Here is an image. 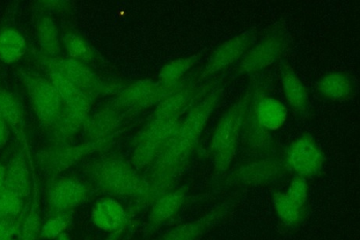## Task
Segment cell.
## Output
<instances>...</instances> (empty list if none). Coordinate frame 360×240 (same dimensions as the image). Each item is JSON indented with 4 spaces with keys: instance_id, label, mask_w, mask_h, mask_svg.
<instances>
[{
    "instance_id": "ffe728a7",
    "label": "cell",
    "mask_w": 360,
    "mask_h": 240,
    "mask_svg": "<svg viewBox=\"0 0 360 240\" xmlns=\"http://www.w3.org/2000/svg\"><path fill=\"white\" fill-rule=\"evenodd\" d=\"M281 82L288 104L298 113H306L308 106L307 91L296 72L286 63L282 65Z\"/></svg>"
},
{
    "instance_id": "f546056e",
    "label": "cell",
    "mask_w": 360,
    "mask_h": 240,
    "mask_svg": "<svg viewBox=\"0 0 360 240\" xmlns=\"http://www.w3.org/2000/svg\"><path fill=\"white\" fill-rule=\"evenodd\" d=\"M24 201L6 187L0 190V222H13L20 214Z\"/></svg>"
},
{
    "instance_id": "8992f818",
    "label": "cell",
    "mask_w": 360,
    "mask_h": 240,
    "mask_svg": "<svg viewBox=\"0 0 360 240\" xmlns=\"http://www.w3.org/2000/svg\"><path fill=\"white\" fill-rule=\"evenodd\" d=\"M37 61L48 72H55L68 80L91 100L108 91V86L82 62L60 56L49 57L41 53L37 56Z\"/></svg>"
},
{
    "instance_id": "ac0fdd59",
    "label": "cell",
    "mask_w": 360,
    "mask_h": 240,
    "mask_svg": "<svg viewBox=\"0 0 360 240\" xmlns=\"http://www.w3.org/2000/svg\"><path fill=\"white\" fill-rule=\"evenodd\" d=\"M128 217L120 203L112 198L99 200L92 212V221L100 229L108 232L121 230Z\"/></svg>"
},
{
    "instance_id": "5bb4252c",
    "label": "cell",
    "mask_w": 360,
    "mask_h": 240,
    "mask_svg": "<svg viewBox=\"0 0 360 240\" xmlns=\"http://www.w3.org/2000/svg\"><path fill=\"white\" fill-rule=\"evenodd\" d=\"M89 113L64 106L51 131L54 144H65L84 129Z\"/></svg>"
},
{
    "instance_id": "2e32d148",
    "label": "cell",
    "mask_w": 360,
    "mask_h": 240,
    "mask_svg": "<svg viewBox=\"0 0 360 240\" xmlns=\"http://www.w3.org/2000/svg\"><path fill=\"white\" fill-rule=\"evenodd\" d=\"M128 113L129 112L122 113L121 109L112 106L103 109L98 113L88 118L84 129L86 135L92 141L104 139L112 135Z\"/></svg>"
},
{
    "instance_id": "1f68e13d",
    "label": "cell",
    "mask_w": 360,
    "mask_h": 240,
    "mask_svg": "<svg viewBox=\"0 0 360 240\" xmlns=\"http://www.w3.org/2000/svg\"><path fill=\"white\" fill-rule=\"evenodd\" d=\"M41 218L37 210L32 209L22 229L20 240H37L40 236Z\"/></svg>"
},
{
    "instance_id": "3957f363",
    "label": "cell",
    "mask_w": 360,
    "mask_h": 240,
    "mask_svg": "<svg viewBox=\"0 0 360 240\" xmlns=\"http://www.w3.org/2000/svg\"><path fill=\"white\" fill-rule=\"evenodd\" d=\"M259 91L257 89L255 91L253 87H249L219 120L210 144L217 171L221 172L229 168L236 154L247 115L255 100L259 96Z\"/></svg>"
},
{
    "instance_id": "52a82bcc",
    "label": "cell",
    "mask_w": 360,
    "mask_h": 240,
    "mask_svg": "<svg viewBox=\"0 0 360 240\" xmlns=\"http://www.w3.org/2000/svg\"><path fill=\"white\" fill-rule=\"evenodd\" d=\"M92 187L77 178H51L46 188V203L50 217L72 213V210L89 199Z\"/></svg>"
},
{
    "instance_id": "44dd1931",
    "label": "cell",
    "mask_w": 360,
    "mask_h": 240,
    "mask_svg": "<svg viewBox=\"0 0 360 240\" xmlns=\"http://www.w3.org/2000/svg\"><path fill=\"white\" fill-rule=\"evenodd\" d=\"M49 81L56 87L64 106L89 113L91 100L68 80L55 72H49Z\"/></svg>"
},
{
    "instance_id": "9c48e42d",
    "label": "cell",
    "mask_w": 360,
    "mask_h": 240,
    "mask_svg": "<svg viewBox=\"0 0 360 240\" xmlns=\"http://www.w3.org/2000/svg\"><path fill=\"white\" fill-rule=\"evenodd\" d=\"M186 85L187 84L182 82L174 84H165L146 80L132 84L124 89L112 106L122 111L134 113L136 110L159 104L161 101Z\"/></svg>"
},
{
    "instance_id": "277c9868",
    "label": "cell",
    "mask_w": 360,
    "mask_h": 240,
    "mask_svg": "<svg viewBox=\"0 0 360 240\" xmlns=\"http://www.w3.org/2000/svg\"><path fill=\"white\" fill-rule=\"evenodd\" d=\"M122 133L117 131L112 135L99 141H88L82 144L70 145L54 144L37 153L35 163L41 171L50 178L58 176L63 172L71 168L82 159L94 152L106 149L116 137Z\"/></svg>"
},
{
    "instance_id": "6da1fadb",
    "label": "cell",
    "mask_w": 360,
    "mask_h": 240,
    "mask_svg": "<svg viewBox=\"0 0 360 240\" xmlns=\"http://www.w3.org/2000/svg\"><path fill=\"white\" fill-rule=\"evenodd\" d=\"M223 91L218 87L211 90L190 109L153 164L148 180L157 198L172 190L176 176L200 141L211 115L222 98Z\"/></svg>"
},
{
    "instance_id": "d590c367",
    "label": "cell",
    "mask_w": 360,
    "mask_h": 240,
    "mask_svg": "<svg viewBox=\"0 0 360 240\" xmlns=\"http://www.w3.org/2000/svg\"><path fill=\"white\" fill-rule=\"evenodd\" d=\"M6 167L0 165V190L5 187Z\"/></svg>"
},
{
    "instance_id": "74e56055",
    "label": "cell",
    "mask_w": 360,
    "mask_h": 240,
    "mask_svg": "<svg viewBox=\"0 0 360 240\" xmlns=\"http://www.w3.org/2000/svg\"><path fill=\"white\" fill-rule=\"evenodd\" d=\"M1 240H14V239H13V236H6V237L2 239Z\"/></svg>"
},
{
    "instance_id": "30bf717a",
    "label": "cell",
    "mask_w": 360,
    "mask_h": 240,
    "mask_svg": "<svg viewBox=\"0 0 360 240\" xmlns=\"http://www.w3.org/2000/svg\"><path fill=\"white\" fill-rule=\"evenodd\" d=\"M24 84L37 118L43 127L50 129L60 116L64 104L49 80L23 74Z\"/></svg>"
},
{
    "instance_id": "d4e9b609",
    "label": "cell",
    "mask_w": 360,
    "mask_h": 240,
    "mask_svg": "<svg viewBox=\"0 0 360 240\" xmlns=\"http://www.w3.org/2000/svg\"><path fill=\"white\" fill-rule=\"evenodd\" d=\"M37 37L41 54L49 57H58L61 53L60 35L55 21L49 17H42L37 26Z\"/></svg>"
},
{
    "instance_id": "e575fe53",
    "label": "cell",
    "mask_w": 360,
    "mask_h": 240,
    "mask_svg": "<svg viewBox=\"0 0 360 240\" xmlns=\"http://www.w3.org/2000/svg\"><path fill=\"white\" fill-rule=\"evenodd\" d=\"M8 137V130L5 120L0 115V149H1L7 141Z\"/></svg>"
},
{
    "instance_id": "484cf974",
    "label": "cell",
    "mask_w": 360,
    "mask_h": 240,
    "mask_svg": "<svg viewBox=\"0 0 360 240\" xmlns=\"http://www.w3.org/2000/svg\"><path fill=\"white\" fill-rule=\"evenodd\" d=\"M0 115L11 127H18L24 120V110L18 99L0 86Z\"/></svg>"
},
{
    "instance_id": "4dcf8cb0",
    "label": "cell",
    "mask_w": 360,
    "mask_h": 240,
    "mask_svg": "<svg viewBox=\"0 0 360 240\" xmlns=\"http://www.w3.org/2000/svg\"><path fill=\"white\" fill-rule=\"evenodd\" d=\"M71 220V213L50 217L43 225L40 232V238L46 239H56L63 234Z\"/></svg>"
},
{
    "instance_id": "7402d4cb",
    "label": "cell",
    "mask_w": 360,
    "mask_h": 240,
    "mask_svg": "<svg viewBox=\"0 0 360 240\" xmlns=\"http://www.w3.org/2000/svg\"><path fill=\"white\" fill-rule=\"evenodd\" d=\"M254 103L249 109L243 129H242V139L250 149L269 151L273 145V138L269 133V130L262 127L257 120L253 108Z\"/></svg>"
},
{
    "instance_id": "f1b7e54d",
    "label": "cell",
    "mask_w": 360,
    "mask_h": 240,
    "mask_svg": "<svg viewBox=\"0 0 360 240\" xmlns=\"http://www.w3.org/2000/svg\"><path fill=\"white\" fill-rule=\"evenodd\" d=\"M63 42L71 59L82 63L89 62L92 60L91 49L82 36L69 32L64 35Z\"/></svg>"
},
{
    "instance_id": "cb8c5ba5",
    "label": "cell",
    "mask_w": 360,
    "mask_h": 240,
    "mask_svg": "<svg viewBox=\"0 0 360 240\" xmlns=\"http://www.w3.org/2000/svg\"><path fill=\"white\" fill-rule=\"evenodd\" d=\"M27 45L24 36L13 28L0 32V61L13 64L22 59L26 53Z\"/></svg>"
},
{
    "instance_id": "8d00e7d4",
    "label": "cell",
    "mask_w": 360,
    "mask_h": 240,
    "mask_svg": "<svg viewBox=\"0 0 360 240\" xmlns=\"http://www.w3.org/2000/svg\"><path fill=\"white\" fill-rule=\"evenodd\" d=\"M56 239L57 240H71L69 236L65 234V232H63L60 236H58Z\"/></svg>"
},
{
    "instance_id": "836d02e7",
    "label": "cell",
    "mask_w": 360,
    "mask_h": 240,
    "mask_svg": "<svg viewBox=\"0 0 360 240\" xmlns=\"http://www.w3.org/2000/svg\"><path fill=\"white\" fill-rule=\"evenodd\" d=\"M14 232H15V227L13 222H0V240L6 236H13Z\"/></svg>"
},
{
    "instance_id": "8fae6325",
    "label": "cell",
    "mask_w": 360,
    "mask_h": 240,
    "mask_svg": "<svg viewBox=\"0 0 360 240\" xmlns=\"http://www.w3.org/2000/svg\"><path fill=\"white\" fill-rule=\"evenodd\" d=\"M255 39V31L249 30L224 42L212 54L198 81H202L237 62L253 45Z\"/></svg>"
},
{
    "instance_id": "7a4b0ae2",
    "label": "cell",
    "mask_w": 360,
    "mask_h": 240,
    "mask_svg": "<svg viewBox=\"0 0 360 240\" xmlns=\"http://www.w3.org/2000/svg\"><path fill=\"white\" fill-rule=\"evenodd\" d=\"M85 172L91 184L103 193L135 199L146 206L155 201L148 179L121 158L98 159L88 165Z\"/></svg>"
},
{
    "instance_id": "d6a6232c",
    "label": "cell",
    "mask_w": 360,
    "mask_h": 240,
    "mask_svg": "<svg viewBox=\"0 0 360 240\" xmlns=\"http://www.w3.org/2000/svg\"><path fill=\"white\" fill-rule=\"evenodd\" d=\"M41 5L51 11H63L68 9L69 3L65 1H41Z\"/></svg>"
},
{
    "instance_id": "e0dca14e",
    "label": "cell",
    "mask_w": 360,
    "mask_h": 240,
    "mask_svg": "<svg viewBox=\"0 0 360 240\" xmlns=\"http://www.w3.org/2000/svg\"><path fill=\"white\" fill-rule=\"evenodd\" d=\"M31 186L27 160L23 152L18 153L6 167L5 187L25 201L30 194Z\"/></svg>"
},
{
    "instance_id": "4fadbf2b",
    "label": "cell",
    "mask_w": 360,
    "mask_h": 240,
    "mask_svg": "<svg viewBox=\"0 0 360 240\" xmlns=\"http://www.w3.org/2000/svg\"><path fill=\"white\" fill-rule=\"evenodd\" d=\"M288 159L292 169L302 175L318 172L324 161L318 144L308 134L300 136L292 143Z\"/></svg>"
},
{
    "instance_id": "7c38bea8",
    "label": "cell",
    "mask_w": 360,
    "mask_h": 240,
    "mask_svg": "<svg viewBox=\"0 0 360 240\" xmlns=\"http://www.w3.org/2000/svg\"><path fill=\"white\" fill-rule=\"evenodd\" d=\"M212 84L196 87L193 84H187L181 89L173 93L158 104L153 120H167L178 118L185 113L188 108L195 105L198 99L207 94L211 90Z\"/></svg>"
},
{
    "instance_id": "d6986e66",
    "label": "cell",
    "mask_w": 360,
    "mask_h": 240,
    "mask_svg": "<svg viewBox=\"0 0 360 240\" xmlns=\"http://www.w3.org/2000/svg\"><path fill=\"white\" fill-rule=\"evenodd\" d=\"M253 108L259 125L268 130L281 129L288 119V109L274 98L259 94L255 101Z\"/></svg>"
},
{
    "instance_id": "603a6c76",
    "label": "cell",
    "mask_w": 360,
    "mask_h": 240,
    "mask_svg": "<svg viewBox=\"0 0 360 240\" xmlns=\"http://www.w3.org/2000/svg\"><path fill=\"white\" fill-rule=\"evenodd\" d=\"M318 90L321 96L333 101L347 100L354 93V86L344 72H330L321 78Z\"/></svg>"
},
{
    "instance_id": "5b68a950",
    "label": "cell",
    "mask_w": 360,
    "mask_h": 240,
    "mask_svg": "<svg viewBox=\"0 0 360 240\" xmlns=\"http://www.w3.org/2000/svg\"><path fill=\"white\" fill-rule=\"evenodd\" d=\"M181 116L167 120H153L148 123L137 139V145L132 154L131 164L136 170L152 166L163 152L176 128Z\"/></svg>"
},
{
    "instance_id": "83f0119b",
    "label": "cell",
    "mask_w": 360,
    "mask_h": 240,
    "mask_svg": "<svg viewBox=\"0 0 360 240\" xmlns=\"http://www.w3.org/2000/svg\"><path fill=\"white\" fill-rule=\"evenodd\" d=\"M198 61V56H193L169 63L160 72V82L165 84L179 83L184 75L193 68Z\"/></svg>"
},
{
    "instance_id": "4316f807",
    "label": "cell",
    "mask_w": 360,
    "mask_h": 240,
    "mask_svg": "<svg viewBox=\"0 0 360 240\" xmlns=\"http://www.w3.org/2000/svg\"><path fill=\"white\" fill-rule=\"evenodd\" d=\"M214 215H209L200 220L179 225L158 240H195L208 229L214 220Z\"/></svg>"
},
{
    "instance_id": "9a60e30c",
    "label": "cell",
    "mask_w": 360,
    "mask_h": 240,
    "mask_svg": "<svg viewBox=\"0 0 360 240\" xmlns=\"http://www.w3.org/2000/svg\"><path fill=\"white\" fill-rule=\"evenodd\" d=\"M185 201V191L181 190L168 192L160 196L151 205L149 213L148 232L153 234L161 225L172 220L179 213Z\"/></svg>"
},
{
    "instance_id": "ba28073f",
    "label": "cell",
    "mask_w": 360,
    "mask_h": 240,
    "mask_svg": "<svg viewBox=\"0 0 360 240\" xmlns=\"http://www.w3.org/2000/svg\"><path fill=\"white\" fill-rule=\"evenodd\" d=\"M288 35L281 28H276L242 56L237 68L240 75H252L275 63L288 46Z\"/></svg>"
}]
</instances>
